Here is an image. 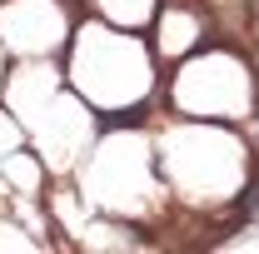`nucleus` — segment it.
I'll return each instance as SVG.
<instances>
[{"instance_id": "nucleus-1", "label": "nucleus", "mask_w": 259, "mask_h": 254, "mask_svg": "<svg viewBox=\"0 0 259 254\" xmlns=\"http://www.w3.org/2000/svg\"><path fill=\"white\" fill-rule=\"evenodd\" d=\"M244 215H259V185L249 190V199H244Z\"/></svg>"}]
</instances>
